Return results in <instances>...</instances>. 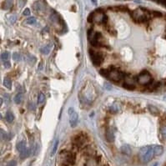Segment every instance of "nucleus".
Masks as SVG:
<instances>
[{"label": "nucleus", "instance_id": "09e8293b", "mask_svg": "<svg viewBox=\"0 0 166 166\" xmlns=\"http://www.w3.org/2000/svg\"><path fill=\"white\" fill-rule=\"evenodd\" d=\"M101 166H109V165H101Z\"/></svg>", "mask_w": 166, "mask_h": 166}, {"label": "nucleus", "instance_id": "a878e982", "mask_svg": "<svg viewBox=\"0 0 166 166\" xmlns=\"http://www.w3.org/2000/svg\"><path fill=\"white\" fill-rule=\"evenodd\" d=\"M58 139H56L55 142L53 143V150L51 152V156H53V155L56 154L57 152V149H58Z\"/></svg>", "mask_w": 166, "mask_h": 166}, {"label": "nucleus", "instance_id": "393cba45", "mask_svg": "<svg viewBox=\"0 0 166 166\" xmlns=\"http://www.w3.org/2000/svg\"><path fill=\"white\" fill-rule=\"evenodd\" d=\"M8 139V134L4 130L0 129V141H4Z\"/></svg>", "mask_w": 166, "mask_h": 166}, {"label": "nucleus", "instance_id": "aec40b11", "mask_svg": "<svg viewBox=\"0 0 166 166\" xmlns=\"http://www.w3.org/2000/svg\"><path fill=\"white\" fill-rule=\"evenodd\" d=\"M23 99V94H21V93H19V94H18L17 95L15 96V98H14V102L17 103V104H19V103H22Z\"/></svg>", "mask_w": 166, "mask_h": 166}, {"label": "nucleus", "instance_id": "473e14b6", "mask_svg": "<svg viewBox=\"0 0 166 166\" xmlns=\"http://www.w3.org/2000/svg\"><path fill=\"white\" fill-rule=\"evenodd\" d=\"M160 132L164 138L166 139V126H162L160 129Z\"/></svg>", "mask_w": 166, "mask_h": 166}, {"label": "nucleus", "instance_id": "c85d7f7f", "mask_svg": "<svg viewBox=\"0 0 166 166\" xmlns=\"http://www.w3.org/2000/svg\"><path fill=\"white\" fill-rule=\"evenodd\" d=\"M1 58L5 62V61H8V58H9V53H8V52H4V53H2V55H1Z\"/></svg>", "mask_w": 166, "mask_h": 166}, {"label": "nucleus", "instance_id": "58836bf2", "mask_svg": "<svg viewBox=\"0 0 166 166\" xmlns=\"http://www.w3.org/2000/svg\"><path fill=\"white\" fill-rule=\"evenodd\" d=\"M16 161L15 160H12V161H10L8 164V166H16Z\"/></svg>", "mask_w": 166, "mask_h": 166}, {"label": "nucleus", "instance_id": "f8f14e48", "mask_svg": "<svg viewBox=\"0 0 166 166\" xmlns=\"http://www.w3.org/2000/svg\"><path fill=\"white\" fill-rule=\"evenodd\" d=\"M110 10H113L115 12H128L129 11V8L126 7V6L120 5V6H115V7H112V8H109Z\"/></svg>", "mask_w": 166, "mask_h": 166}, {"label": "nucleus", "instance_id": "ddd939ff", "mask_svg": "<svg viewBox=\"0 0 166 166\" xmlns=\"http://www.w3.org/2000/svg\"><path fill=\"white\" fill-rule=\"evenodd\" d=\"M120 110V106L118 103H114L109 107V112L112 114H116Z\"/></svg>", "mask_w": 166, "mask_h": 166}, {"label": "nucleus", "instance_id": "4c0bfd02", "mask_svg": "<svg viewBox=\"0 0 166 166\" xmlns=\"http://www.w3.org/2000/svg\"><path fill=\"white\" fill-rule=\"evenodd\" d=\"M9 21H10L11 23H14L15 21H16V17L15 16H11V17L9 18Z\"/></svg>", "mask_w": 166, "mask_h": 166}, {"label": "nucleus", "instance_id": "c756f323", "mask_svg": "<svg viewBox=\"0 0 166 166\" xmlns=\"http://www.w3.org/2000/svg\"><path fill=\"white\" fill-rule=\"evenodd\" d=\"M44 99H45V95H44V94H40L39 98H38V103H39H39H42L44 101Z\"/></svg>", "mask_w": 166, "mask_h": 166}, {"label": "nucleus", "instance_id": "9b49d317", "mask_svg": "<svg viewBox=\"0 0 166 166\" xmlns=\"http://www.w3.org/2000/svg\"><path fill=\"white\" fill-rule=\"evenodd\" d=\"M99 165L95 160L94 157H91V158H88V160H86L84 166H98Z\"/></svg>", "mask_w": 166, "mask_h": 166}, {"label": "nucleus", "instance_id": "8fccbe9b", "mask_svg": "<svg viewBox=\"0 0 166 166\" xmlns=\"http://www.w3.org/2000/svg\"><path fill=\"white\" fill-rule=\"evenodd\" d=\"M157 165H158V164L156 163V164H155V165H153V166H157Z\"/></svg>", "mask_w": 166, "mask_h": 166}, {"label": "nucleus", "instance_id": "c03bdc74", "mask_svg": "<svg viewBox=\"0 0 166 166\" xmlns=\"http://www.w3.org/2000/svg\"><path fill=\"white\" fill-rule=\"evenodd\" d=\"M161 4H163V5L165 6L166 7V0H164V1H163V3H162Z\"/></svg>", "mask_w": 166, "mask_h": 166}, {"label": "nucleus", "instance_id": "b1692460", "mask_svg": "<svg viewBox=\"0 0 166 166\" xmlns=\"http://www.w3.org/2000/svg\"><path fill=\"white\" fill-rule=\"evenodd\" d=\"M29 155H30V150L28 149H25L22 152H20V158L21 159H25V158L29 157Z\"/></svg>", "mask_w": 166, "mask_h": 166}, {"label": "nucleus", "instance_id": "bb28decb", "mask_svg": "<svg viewBox=\"0 0 166 166\" xmlns=\"http://www.w3.org/2000/svg\"><path fill=\"white\" fill-rule=\"evenodd\" d=\"M105 27H106L107 31L109 32V34H110L111 35H116V31H115V29H112L111 26H109V25H108V23L105 24Z\"/></svg>", "mask_w": 166, "mask_h": 166}, {"label": "nucleus", "instance_id": "7c9ffc66", "mask_svg": "<svg viewBox=\"0 0 166 166\" xmlns=\"http://www.w3.org/2000/svg\"><path fill=\"white\" fill-rule=\"evenodd\" d=\"M26 23H28V24H34V23H36V19H35V18L34 17H31L28 18L27 20H26Z\"/></svg>", "mask_w": 166, "mask_h": 166}, {"label": "nucleus", "instance_id": "37998d69", "mask_svg": "<svg viewBox=\"0 0 166 166\" xmlns=\"http://www.w3.org/2000/svg\"><path fill=\"white\" fill-rule=\"evenodd\" d=\"M3 102H4V101H3V98H0V107L2 106V104H3Z\"/></svg>", "mask_w": 166, "mask_h": 166}, {"label": "nucleus", "instance_id": "423d86ee", "mask_svg": "<svg viewBox=\"0 0 166 166\" xmlns=\"http://www.w3.org/2000/svg\"><path fill=\"white\" fill-rule=\"evenodd\" d=\"M89 54H90V57H91L92 62L95 66H99L103 62L104 57H103V53H98V52H94V50L90 49Z\"/></svg>", "mask_w": 166, "mask_h": 166}, {"label": "nucleus", "instance_id": "2f4dec72", "mask_svg": "<svg viewBox=\"0 0 166 166\" xmlns=\"http://www.w3.org/2000/svg\"><path fill=\"white\" fill-rule=\"evenodd\" d=\"M13 59H14L15 61H20V60H21V56H20V54L18 53H14L13 55Z\"/></svg>", "mask_w": 166, "mask_h": 166}, {"label": "nucleus", "instance_id": "f704fd0d", "mask_svg": "<svg viewBox=\"0 0 166 166\" xmlns=\"http://www.w3.org/2000/svg\"><path fill=\"white\" fill-rule=\"evenodd\" d=\"M108 20H109V18H108V16L104 13L103 16V19H102V23L105 25V24H107V23H108Z\"/></svg>", "mask_w": 166, "mask_h": 166}, {"label": "nucleus", "instance_id": "ea45409f", "mask_svg": "<svg viewBox=\"0 0 166 166\" xmlns=\"http://www.w3.org/2000/svg\"><path fill=\"white\" fill-rule=\"evenodd\" d=\"M10 66H11V64H10L9 62H8V61H5V62H4V67H5V68H7V69H8V68H10Z\"/></svg>", "mask_w": 166, "mask_h": 166}, {"label": "nucleus", "instance_id": "a19ab883", "mask_svg": "<svg viewBox=\"0 0 166 166\" xmlns=\"http://www.w3.org/2000/svg\"><path fill=\"white\" fill-rule=\"evenodd\" d=\"M73 113H75V110H74V108H69V115H71Z\"/></svg>", "mask_w": 166, "mask_h": 166}, {"label": "nucleus", "instance_id": "dca6fc26", "mask_svg": "<svg viewBox=\"0 0 166 166\" xmlns=\"http://www.w3.org/2000/svg\"><path fill=\"white\" fill-rule=\"evenodd\" d=\"M123 88H124L127 90H130V91H132V90H134V89H135V85L131 84V83H124Z\"/></svg>", "mask_w": 166, "mask_h": 166}, {"label": "nucleus", "instance_id": "4468645a", "mask_svg": "<svg viewBox=\"0 0 166 166\" xmlns=\"http://www.w3.org/2000/svg\"><path fill=\"white\" fill-rule=\"evenodd\" d=\"M121 152L123 153V154H124V155H129L131 154V148L129 147V145H128V144H124V145H123L122 147H121Z\"/></svg>", "mask_w": 166, "mask_h": 166}, {"label": "nucleus", "instance_id": "c9c22d12", "mask_svg": "<svg viewBox=\"0 0 166 166\" xmlns=\"http://www.w3.org/2000/svg\"><path fill=\"white\" fill-rule=\"evenodd\" d=\"M99 73H100V75L103 76V77H107V75H108V70H106V69H101L100 71H99Z\"/></svg>", "mask_w": 166, "mask_h": 166}, {"label": "nucleus", "instance_id": "f257e3e1", "mask_svg": "<svg viewBox=\"0 0 166 166\" xmlns=\"http://www.w3.org/2000/svg\"><path fill=\"white\" fill-rule=\"evenodd\" d=\"M59 158L61 163L69 166L75 165L76 163V155L72 150H61L59 153Z\"/></svg>", "mask_w": 166, "mask_h": 166}, {"label": "nucleus", "instance_id": "0eeeda50", "mask_svg": "<svg viewBox=\"0 0 166 166\" xmlns=\"http://www.w3.org/2000/svg\"><path fill=\"white\" fill-rule=\"evenodd\" d=\"M91 44L94 47L96 48H100V47H103V37L101 33H96L94 35V37L92 38V39L90 40Z\"/></svg>", "mask_w": 166, "mask_h": 166}, {"label": "nucleus", "instance_id": "de8ad7c7", "mask_svg": "<svg viewBox=\"0 0 166 166\" xmlns=\"http://www.w3.org/2000/svg\"><path fill=\"white\" fill-rule=\"evenodd\" d=\"M2 118H3V117H2V115L0 114V120H2Z\"/></svg>", "mask_w": 166, "mask_h": 166}, {"label": "nucleus", "instance_id": "e433bc0d", "mask_svg": "<svg viewBox=\"0 0 166 166\" xmlns=\"http://www.w3.org/2000/svg\"><path fill=\"white\" fill-rule=\"evenodd\" d=\"M23 14L24 16H29V14H30V10H29V8H25L24 11H23Z\"/></svg>", "mask_w": 166, "mask_h": 166}, {"label": "nucleus", "instance_id": "20e7f679", "mask_svg": "<svg viewBox=\"0 0 166 166\" xmlns=\"http://www.w3.org/2000/svg\"><path fill=\"white\" fill-rule=\"evenodd\" d=\"M124 75L123 72L119 71L117 69H111L110 71L108 70V75L106 78H108L109 79L114 82H120L121 79H124Z\"/></svg>", "mask_w": 166, "mask_h": 166}, {"label": "nucleus", "instance_id": "1a4fd4ad", "mask_svg": "<svg viewBox=\"0 0 166 166\" xmlns=\"http://www.w3.org/2000/svg\"><path fill=\"white\" fill-rule=\"evenodd\" d=\"M105 137H106L107 141L109 142V143H113L115 141V134H114L113 130L110 129H108L105 132Z\"/></svg>", "mask_w": 166, "mask_h": 166}, {"label": "nucleus", "instance_id": "a18cd8bd", "mask_svg": "<svg viewBox=\"0 0 166 166\" xmlns=\"http://www.w3.org/2000/svg\"><path fill=\"white\" fill-rule=\"evenodd\" d=\"M59 166H69V165H64V164H63V163H60Z\"/></svg>", "mask_w": 166, "mask_h": 166}, {"label": "nucleus", "instance_id": "f3484780", "mask_svg": "<svg viewBox=\"0 0 166 166\" xmlns=\"http://www.w3.org/2000/svg\"><path fill=\"white\" fill-rule=\"evenodd\" d=\"M148 108H149V110L150 111V113H151L152 115H158L159 114H160V110L157 109L155 106H153V105H149V106H148Z\"/></svg>", "mask_w": 166, "mask_h": 166}, {"label": "nucleus", "instance_id": "5701e85b", "mask_svg": "<svg viewBox=\"0 0 166 166\" xmlns=\"http://www.w3.org/2000/svg\"><path fill=\"white\" fill-rule=\"evenodd\" d=\"M149 15H150V17H153V18H160L163 16V14H162V13L159 11H149Z\"/></svg>", "mask_w": 166, "mask_h": 166}, {"label": "nucleus", "instance_id": "7ed1b4c3", "mask_svg": "<svg viewBox=\"0 0 166 166\" xmlns=\"http://www.w3.org/2000/svg\"><path fill=\"white\" fill-rule=\"evenodd\" d=\"M88 140V137L85 134L81 133L79 134L75 135L73 138V147L76 149H79L84 146V144Z\"/></svg>", "mask_w": 166, "mask_h": 166}, {"label": "nucleus", "instance_id": "2eb2a0df", "mask_svg": "<svg viewBox=\"0 0 166 166\" xmlns=\"http://www.w3.org/2000/svg\"><path fill=\"white\" fill-rule=\"evenodd\" d=\"M153 149H154V154H155V155H162V154H163V151H164L163 147L160 146V145H156V146H154V147H153Z\"/></svg>", "mask_w": 166, "mask_h": 166}, {"label": "nucleus", "instance_id": "49530a36", "mask_svg": "<svg viewBox=\"0 0 166 166\" xmlns=\"http://www.w3.org/2000/svg\"><path fill=\"white\" fill-rule=\"evenodd\" d=\"M92 1H93V3H94V4L96 3V0H92Z\"/></svg>", "mask_w": 166, "mask_h": 166}, {"label": "nucleus", "instance_id": "79ce46f5", "mask_svg": "<svg viewBox=\"0 0 166 166\" xmlns=\"http://www.w3.org/2000/svg\"><path fill=\"white\" fill-rule=\"evenodd\" d=\"M29 109H32V110H34V104L31 103L29 104Z\"/></svg>", "mask_w": 166, "mask_h": 166}, {"label": "nucleus", "instance_id": "cd10ccee", "mask_svg": "<svg viewBox=\"0 0 166 166\" xmlns=\"http://www.w3.org/2000/svg\"><path fill=\"white\" fill-rule=\"evenodd\" d=\"M49 51H50V45L44 46V48L41 49V52L43 53H44V54H48L49 53Z\"/></svg>", "mask_w": 166, "mask_h": 166}, {"label": "nucleus", "instance_id": "a211bd4d", "mask_svg": "<svg viewBox=\"0 0 166 166\" xmlns=\"http://www.w3.org/2000/svg\"><path fill=\"white\" fill-rule=\"evenodd\" d=\"M4 85L5 86L7 89H11V88H12L11 79H10L9 78H8V77L4 78Z\"/></svg>", "mask_w": 166, "mask_h": 166}, {"label": "nucleus", "instance_id": "f03ea898", "mask_svg": "<svg viewBox=\"0 0 166 166\" xmlns=\"http://www.w3.org/2000/svg\"><path fill=\"white\" fill-rule=\"evenodd\" d=\"M154 149L153 146H144L140 149L139 151V157L143 163H148L154 157Z\"/></svg>", "mask_w": 166, "mask_h": 166}, {"label": "nucleus", "instance_id": "72a5a7b5", "mask_svg": "<svg viewBox=\"0 0 166 166\" xmlns=\"http://www.w3.org/2000/svg\"><path fill=\"white\" fill-rule=\"evenodd\" d=\"M94 14V11L92 12L91 13H89V17H88V22H89V23H93Z\"/></svg>", "mask_w": 166, "mask_h": 166}, {"label": "nucleus", "instance_id": "4be33fe9", "mask_svg": "<svg viewBox=\"0 0 166 166\" xmlns=\"http://www.w3.org/2000/svg\"><path fill=\"white\" fill-rule=\"evenodd\" d=\"M5 119H6V120L8 121V123H11V122H13V120H14V115H13V113H12V112L8 111V112H7V114H6Z\"/></svg>", "mask_w": 166, "mask_h": 166}, {"label": "nucleus", "instance_id": "6ab92c4d", "mask_svg": "<svg viewBox=\"0 0 166 166\" xmlns=\"http://www.w3.org/2000/svg\"><path fill=\"white\" fill-rule=\"evenodd\" d=\"M26 148V142L25 141H21L17 144V149L19 152H22L23 150H24Z\"/></svg>", "mask_w": 166, "mask_h": 166}, {"label": "nucleus", "instance_id": "6e6552de", "mask_svg": "<svg viewBox=\"0 0 166 166\" xmlns=\"http://www.w3.org/2000/svg\"><path fill=\"white\" fill-rule=\"evenodd\" d=\"M83 155H84L87 158H91L97 155L96 150L91 145H87L85 147H83Z\"/></svg>", "mask_w": 166, "mask_h": 166}, {"label": "nucleus", "instance_id": "9d476101", "mask_svg": "<svg viewBox=\"0 0 166 166\" xmlns=\"http://www.w3.org/2000/svg\"><path fill=\"white\" fill-rule=\"evenodd\" d=\"M78 119H79V115L77 113H73L72 115H70V119H69V124L71 127H75L77 125V123H78Z\"/></svg>", "mask_w": 166, "mask_h": 166}, {"label": "nucleus", "instance_id": "39448f33", "mask_svg": "<svg viewBox=\"0 0 166 166\" xmlns=\"http://www.w3.org/2000/svg\"><path fill=\"white\" fill-rule=\"evenodd\" d=\"M138 82L143 85L149 84L152 82V76L148 71L143 70L138 76Z\"/></svg>", "mask_w": 166, "mask_h": 166}, {"label": "nucleus", "instance_id": "412c9836", "mask_svg": "<svg viewBox=\"0 0 166 166\" xmlns=\"http://www.w3.org/2000/svg\"><path fill=\"white\" fill-rule=\"evenodd\" d=\"M13 6V0H5L3 4V8L4 9H8Z\"/></svg>", "mask_w": 166, "mask_h": 166}]
</instances>
